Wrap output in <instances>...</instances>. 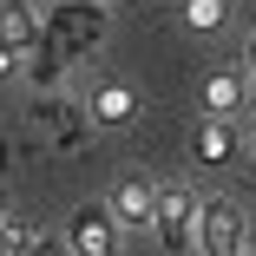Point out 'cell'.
Returning <instances> with one entry per match:
<instances>
[{"label":"cell","mask_w":256,"mask_h":256,"mask_svg":"<svg viewBox=\"0 0 256 256\" xmlns=\"http://www.w3.org/2000/svg\"><path fill=\"white\" fill-rule=\"evenodd\" d=\"M106 46V0H60L46 14V53L60 66H79Z\"/></svg>","instance_id":"6da1fadb"},{"label":"cell","mask_w":256,"mask_h":256,"mask_svg":"<svg viewBox=\"0 0 256 256\" xmlns=\"http://www.w3.org/2000/svg\"><path fill=\"white\" fill-rule=\"evenodd\" d=\"M197 217H204V190L197 184H158V217H151L158 250L197 256Z\"/></svg>","instance_id":"7a4b0ae2"},{"label":"cell","mask_w":256,"mask_h":256,"mask_svg":"<svg viewBox=\"0 0 256 256\" xmlns=\"http://www.w3.org/2000/svg\"><path fill=\"white\" fill-rule=\"evenodd\" d=\"M40 40H46V14L33 0H0V79H26Z\"/></svg>","instance_id":"3957f363"},{"label":"cell","mask_w":256,"mask_h":256,"mask_svg":"<svg viewBox=\"0 0 256 256\" xmlns=\"http://www.w3.org/2000/svg\"><path fill=\"white\" fill-rule=\"evenodd\" d=\"M250 236V217H243V204L236 197H217V190H204V217H197V256H236Z\"/></svg>","instance_id":"277c9868"},{"label":"cell","mask_w":256,"mask_h":256,"mask_svg":"<svg viewBox=\"0 0 256 256\" xmlns=\"http://www.w3.org/2000/svg\"><path fill=\"white\" fill-rule=\"evenodd\" d=\"M26 118L46 132V138H53V151H79V144H92V118H86V106H79V98H66V92H46V98H33V106H26Z\"/></svg>","instance_id":"5b68a950"},{"label":"cell","mask_w":256,"mask_h":256,"mask_svg":"<svg viewBox=\"0 0 256 256\" xmlns=\"http://www.w3.org/2000/svg\"><path fill=\"white\" fill-rule=\"evenodd\" d=\"M106 210L125 236H151V217H158V178L144 171H125L112 190H106Z\"/></svg>","instance_id":"8992f818"},{"label":"cell","mask_w":256,"mask_h":256,"mask_svg":"<svg viewBox=\"0 0 256 256\" xmlns=\"http://www.w3.org/2000/svg\"><path fill=\"white\" fill-rule=\"evenodd\" d=\"M60 236L72 243V256H125V230L112 224L106 204H79V210L66 217V230H60Z\"/></svg>","instance_id":"52a82bcc"},{"label":"cell","mask_w":256,"mask_h":256,"mask_svg":"<svg viewBox=\"0 0 256 256\" xmlns=\"http://www.w3.org/2000/svg\"><path fill=\"white\" fill-rule=\"evenodd\" d=\"M144 112V98H138V86H125V79H98L92 92H86V118L98 125V132H118V125H132Z\"/></svg>","instance_id":"ba28073f"},{"label":"cell","mask_w":256,"mask_h":256,"mask_svg":"<svg viewBox=\"0 0 256 256\" xmlns=\"http://www.w3.org/2000/svg\"><path fill=\"white\" fill-rule=\"evenodd\" d=\"M250 72H243V60L236 66H217L210 79H204V112L210 118H243V106H250Z\"/></svg>","instance_id":"9c48e42d"},{"label":"cell","mask_w":256,"mask_h":256,"mask_svg":"<svg viewBox=\"0 0 256 256\" xmlns=\"http://www.w3.org/2000/svg\"><path fill=\"white\" fill-rule=\"evenodd\" d=\"M0 256H72V243L60 230H40V224H7L0 230Z\"/></svg>","instance_id":"30bf717a"},{"label":"cell","mask_w":256,"mask_h":256,"mask_svg":"<svg viewBox=\"0 0 256 256\" xmlns=\"http://www.w3.org/2000/svg\"><path fill=\"white\" fill-rule=\"evenodd\" d=\"M178 26L190 40H217L230 26V0H178Z\"/></svg>","instance_id":"8fae6325"},{"label":"cell","mask_w":256,"mask_h":256,"mask_svg":"<svg viewBox=\"0 0 256 256\" xmlns=\"http://www.w3.org/2000/svg\"><path fill=\"white\" fill-rule=\"evenodd\" d=\"M197 158H204V164H230V158H236V132H230V118H204V132H197Z\"/></svg>","instance_id":"7c38bea8"},{"label":"cell","mask_w":256,"mask_h":256,"mask_svg":"<svg viewBox=\"0 0 256 256\" xmlns=\"http://www.w3.org/2000/svg\"><path fill=\"white\" fill-rule=\"evenodd\" d=\"M243 72H250V86H256V33L243 40Z\"/></svg>","instance_id":"4fadbf2b"},{"label":"cell","mask_w":256,"mask_h":256,"mask_svg":"<svg viewBox=\"0 0 256 256\" xmlns=\"http://www.w3.org/2000/svg\"><path fill=\"white\" fill-rule=\"evenodd\" d=\"M236 256H256V243H243V250H236Z\"/></svg>","instance_id":"5bb4252c"},{"label":"cell","mask_w":256,"mask_h":256,"mask_svg":"<svg viewBox=\"0 0 256 256\" xmlns=\"http://www.w3.org/2000/svg\"><path fill=\"white\" fill-rule=\"evenodd\" d=\"M0 230H7V204H0Z\"/></svg>","instance_id":"9a60e30c"},{"label":"cell","mask_w":256,"mask_h":256,"mask_svg":"<svg viewBox=\"0 0 256 256\" xmlns=\"http://www.w3.org/2000/svg\"><path fill=\"white\" fill-rule=\"evenodd\" d=\"M106 7H118V0H106Z\"/></svg>","instance_id":"2e32d148"}]
</instances>
